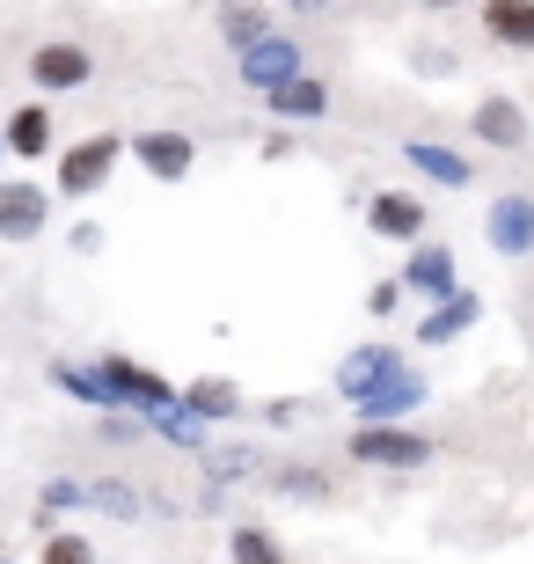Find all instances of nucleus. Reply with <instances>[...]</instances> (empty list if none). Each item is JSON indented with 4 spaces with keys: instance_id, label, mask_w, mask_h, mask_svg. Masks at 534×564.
I'll return each instance as SVG.
<instances>
[{
    "instance_id": "f257e3e1",
    "label": "nucleus",
    "mask_w": 534,
    "mask_h": 564,
    "mask_svg": "<svg viewBox=\"0 0 534 564\" xmlns=\"http://www.w3.org/2000/svg\"><path fill=\"white\" fill-rule=\"evenodd\" d=\"M345 455H351V469H373V477H411V469H425L439 455V440L411 433V425H351Z\"/></svg>"
},
{
    "instance_id": "f03ea898",
    "label": "nucleus",
    "mask_w": 534,
    "mask_h": 564,
    "mask_svg": "<svg viewBox=\"0 0 534 564\" xmlns=\"http://www.w3.org/2000/svg\"><path fill=\"white\" fill-rule=\"evenodd\" d=\"M96 375H103V389H110V403L118 411H162V403H176V381L162 375V367H146V359H132V352H103L96 359Z\"/></svg>"
},
{
    "instance_id": "7ed1b4c3",
    "label": "nucleus",
    "mask_w": 534,
    "mask_h": 564,
    "mask_svg": "<svg viewBox=\"0 0 534 564\" xmlns=\"http://www.w3.org/2000/svg\"><path fill=\"white\" fill-rule=\"evenodd\" d=\"M118 154H124V132H88V140H66L59 147V198H96V191L118 176Z\"/></svg>"
},
{
    "instance_id": "20e7f679",
    "label": "nucleus",
    "mask_w": 534,
    "mask_h": 564,
    "mask_svg": "<svg viewBox=\"0 0 534 564\" xmlns=\"http://www.w3.org/2000/svg\"><path fill=\"white\" fill-rule=\"evenodd\" d=\"M22 74H30V88L37 96H81L88 82H96V52L74 37H44L30 59H22Z\"/></svg>"
},
{
    "instance_id": "39448f33",
    "label": "nucleus",
    "mask_w": 534,
    "mask_h": 564,
    "mask_svg": "<svg viewBox=\"0 0 534 564\" xmlns=\"http://www.w3.org/2000/svg\"><path fill=\"white\" fill-rule=\"evenodd\" d=\"M483 242H491V257H505V264H527L534 257V191H498L491 206H483Z\"/></svg>"
},
{
    "instance_id": "423d86ee",
    "label": "nucleus",
    "mask_w": 534,
    "mask_h": 564,
    "mask_svg": "<svg viewBox=\"0 0 534 564\" xmlns=\"http://www.w3.org/2000/svg\"><path fill=\"white\" fill-rule=\"evenodd\" d=\"M469 140H483L491 154H520V147L534 140V118L520 96H505V88H491V96H476L469 104Z\"/></svg>"
},
{
    "instance_id": "0eeeda50",
    "label": "nucleus",
    "mask_w": 534,
    "mask_h": 564,
    "mask_svg": "<svg viewBox=\"0 0 534 564\" xmlns=\"http://www.w3.org/2000/svg\"><path fill=\"white\" fill-rule=\"evenodd\" d=\"M124 154L154 176V184H184L190 169H198V140L176 126H146V132H124Z\"/></svg>"
},
{
    "instance_id": "6e6552de",
    "label": "nucleus",
    "mask_w": 534,
    "mask_h": 564,
    "mask_svg": "<svg viewBox=\"0 0 534 564\" xmlns=\"http://www.w3.org/2000/svg\"><path fill=\"white\" fill-rule=\"evenodd\" d=\"M432 228V206L417 191H367V235L373 242H395V250H417Z\"/></svg>"
},
{
    "instance_id": "1a4fd4ad",
    "label": "nucleus",
    "mask_w": 534,
    "mask_h": 564,
    "mask_svg": "<svg viewBox=\"0 0 534 564\" xmlns=\"http://www.w3.org/2000/svg\"><path fill=\"white\" fill-rule=\"evenodd\" d=\"M293 74H308V52H301V37H286V30H271L264 44L235 52V82L257 88V96H271V88L293 82Z\"/></svg>"
},
{
    "instance_id": "9d476101",
    "label": "nucleus",
    "mask_w": 534,
    "mask_h": 564,
    "mask_svg": "<svg viewBox=\"0 0 534 564\" xmlns=\"http://www.w3.org/2000/svg\"><path fill=\"white\" fill-rule=\"evenodd\" d=\"M432 397V381L425 375H389V381H373L367 397H351V425H411V411H425Z\"/></svg>"
},
{
    "instance_id": "9b49d317",
    "label": "nucleus",
    "mask_w": 534,
    "mask_h": 564,
    "mask_svg": "<svg viewBox=\"0 0 534 564\" xmlns=\"http://www.w3.org/2000/svg\"><path fill=\"white\" fill-rule=\"evenodd\" d=\"M52 228V191L37 176H0V242H37Z\"/></svg>"
},
{
    "instance_id": "f8f14e48",
    "label": "nucleus",
    "mask_w": 534,
    "mask_h": 564,
    "mask_svg": "<svg viewBox=\"0 0 534 564\" xmlns=\"http://www.w3.org/2000/svg\"><path fill=\"white\" fill-rule=\"evenodd\" d=\"M476 323H483V293H476V286H454L447 301H432V308L411 323V345L439 352V345H454V337H469Z\"/></svg>"
},
{
    "instance_id": "ddd939ff",
    "label": "nucleus",
    "mask_w": 534,
    "mask_h": 564,
    "mask_svg": "<svg viewBox=\"0 0 534 564\" xmlns=\"http://www.w3.org/2000/svg\"><path fill=\"white\" fill-rule=\"evenodd\" d=\"M395 279H403V301H425V308H432V301H447V293L461 286V264H454L447 242H417Z\"/></svg>"
},
{
    "instance_id": "4468645a",
    "label": "nucleus",
    "mask_w": 534,
    "mask_h": 564,
    "mask_svg": "<svg viewBox=\"0 0 534 564\" xmlns=\"http://www.w3.org/2000/svg\"><path fill=\"white\" fill-rule=\"evenodd\" d=\"M0 140H8V154L15 162H44V154H59V118H52V104H15L8 118H0Z\"/></svg>"
},
{
    "instance_id": "2eb2a0df",
    "label": "nucleus",
    "mask_w": 534,
    "mask_h": 564,
    "mask_svg": "<svg viewBox=\"0 0 534 564\" xmlns=\"http://www.w3.org/2000/svg\"><path fill=\"white\" fill-rule=\"evenodd\" d=\"M264 110L279 118V126H315V118H329V110H337V88H329L323 74L308 66V74H293V82H279V88H271V96H264Z\"/></svg>"
},
{
    "instance_id": "dca6fc26",
    "label": "nucleus",
    "mask_w": 534,
    "mask_h": 564,
    "mask_svg": "<svg viewBox=\"0 0 534 564\" xmlns=\"http://www.w3.org/2000/svg\"><path fill=\"white\" fill-rule=\"evenodd\" d=\"M411 359H403V345H389V337H373V345H351L345 359H337V397H367L373 381H389V375H403Z\"/></svg>"
},
{
    "instance_id": "f3484780",
    "label": "nucleus",
    "mask_w": 534,
    "mask_h": 564,
    "mask_svg": "<svg viewBox=\"0 0 534 564\" xmlns=\"http://www.w3.org/2000/svg\"><path fill=\"white\" fill-rule=\"evenodd\" d=\"M403 162H411V176H425V184H439V191L476 184V154H461V147H447V140H403Z\"/></svg>"
},
{
    "instance_id": "a211bd4d",
    "label": "nucleus",
    "mask_w": 534,
    "mask_h": 564,
    "mask_svg": "<svg viewBox=\"0 0 534 564\" xmlns=\"http://www.w3.org/2000/svg\"><path fill=\"white\" fill-rule=\"evenodd\" d=\"M212 30H220L227 52H249V44H264L279 30V15H271V0H220L212 8Z\"/></svg>"
},
{
    "instance_id": "6ab92c4d",
    "label": "nucleus",
    "mask_w": 534,
    "mask_h": 564,
    "mask_svg": "<svg viewBox=\"0 0 534 564\" xmlns=\"http://www.w3.org/2000/svg\"><path fill=\"white\" fill-rule=\"evenodd\" d=\"M476 22L498 52H534V0H476Z\"/></svg>"
},
{
    "instance_id": "aec40b11",
    "label": "nucleus",
    "mask_w": 534,
    "mask_h": 564,
    "mask_svg": "<svg viewBox=\"0 0 534 564\" xmlns=\"http://www.w3.org/2000/svg\"><path fill=\"white\" fill-rule=\"evenodd\" d=\"M176 397H184V403H190V411H198L206 425H227V419H242V411H249L242 381H227V375H190L184 389H176Z\"/></svg>"
},
{
    "instance_id": "412c9836",
    "label": "nucleus",
    "mask_w": 534,
    "mask_h": 564,
    "mask_svg": "<svg viewBox=\"0 0 534 564\" xmlns=\"http://www.w3.org/2000/svg\"><path fill=\"white\" fill-rule=\"evenodd\" d=\"M146 433L154 440H168V447H184V455H206V440H212V425L190 411L184 397L176 403H162V411H146Z\"/></svg>"
},
{
    "instance_id": "4be33fe9",
    "label": "nucleus",
    "mask_w": 534,
    "mask_h": 564,
    "mask_svg": "<svg viewBox=\"0 0 534 564\" xmlns=\"http://www.w3.org/2000/svg\"><path fill=\"white\" fill-rule=\"evenodd\" d=\"M198 469H206V484L220 491V484H242L264 469V455L249 447V440H206V455H198Z\"/></svg>"
},
{
    "instance_id": "5701e85b",
    "label": "nucleus",
    "mask_w": 534,
    "mask_h": 564,
    "mask_svg": "<svg viewBox=\"0 0 534 564\" xmlns=\"http://www.w3.org/2000/svg\"><path fill=\"white\" fill-rule=\"evenodd\" d=\"M227 564H293V550L279 543V528L235 521V528H227Z\"/></svg>"
},
{
    "instance_id": "b1692460",
    "label": "nucleus",
    "mask_w": 534,
    "mask_h": 564,
    "mask_svg": "<svg viewBox=\"0 0 534 564\" xmlns=\"http://www.w3.org/2000/svg\"><path fill=\"white\" fill-rule=\"evenodd\" d=\"M44 375H52V389H59V397H74V403H88V411H118V403H110V389H103V375H96V359H52V367H44Z\"/></svg>"
},
{
    "instance_id": "393cba45",
    "label": "nucleus",
    "mask_w": 534,
    "mask_h": 564,
    "mask_svg": "<svg viewBox=\"0 0 534 564\" xmlns=\"http://www.w3.org/2000/svg\"><path fill=\"white\" fill-rule=\"evenodd\" d=\"M271 491H279V499H301V506H323L337 484H329V469H315V462H279V469H271Z\"/></svg>"
},
{
    "instance_id": "a878e982",
    "label": "nucleus",
    "mask_w": 534,
    "mask_h": 564,
    "mask_svg": "<svg viewBox=\"0 0 534 564\" xmlns=\"http://www.w3.org/2000/svg\"><path fill=\"white\" fill-rule=\"evenodd\" d=\"M88 506L110 513V521H140L146 513V491L132 477H88Z\"/></svg>"
},
{
    "instance_id": "bb28decb",
    "label": "nucleus",
    "mask_w": 534,
    "mask_h": 564,
    "mask_svg": "<svg viewBox=\"0 0 534 564\" xmlns=\"http://www.w3.org/2000/svg\"><path fill=\"white\" fill-rule=\"evenodd\" d=\"M74 506H88V484H81V477H52V484L37 491V521L52 528L59 513H74Z\"/></svg>"
},
{
    "instance_id": "cd10ccee",
    "label": "nucleus",
    "mask_w": 534,
    "mask_h": 564,
    "mask_svg": "<svg viewBox=\"0 0 534 564\" xmlns=\"http://www.w3.org/2000/svg\"><path fill=\"white\" fill-rule=\"evenodd\" d=\"M37 564H96V543H88L81 528H52L37 550Z\"/></svg>"
},
{
    "instance_id": "c85d7f7f",
    "label": "nucleus",
    "mask_w": 534,
    "mask_h": 564,
    "mask_svg": "<svg viewBox=\"0 0 534 564\" xmlns=\"http://www.w3.org/2000/svg\"><path fill=\"white\" fill-rule=\"evenodd\" d=\"M96 433H103L110 447H132V440H146V419H140V411H103Z\"/></svg>"
},
{
    "instance_id": "c756f323",
    "label": "nucleus",
    "mask_w": 534,
    "mask_h": 564,
    "mask_svg": "<svg viewBox=\"0 0 534 564\" xmlns=\"http://www.w3.org/2000/svg\"><path fill=\"white\" fill-rule=\"evenodd\" d=\"M403 308V279H373L367 286V315H395Z\"/></svg>"
},
{
    "instance_id": "7c9ffc66",
    "label": "nucleus",
    "mask_w": 534,
    "mask_h": 564,
    "mask_svg": "<svg viewBox=\"0 0 534 564\" xmlns=\"http://www.w3.org/2000/svg\"><path fill=\"white\" fill-rule=\"evenodd\" d=\"M66 250L96 257V250H103V220H74V228H66Z\"/></svg>"
},
{
    "instance_id": "2f4dec72",
    "label": "nucleus",
    "mask_w": 534,
    "mask_h": 564,
    "mask_svg": "<svg viewBox=\"0 0 534 564\" xmlns=\"http://www.w3.org/2000/svg\"><path fill=\"white\" fill-rule=\"evenodd\" d=\"M293 419H308V403H301V397H271L264 403V425H293Z\"/></svg>"
},
{
    "instance_id": "473e14b6",
    "label": "nucleus",
    "mask_w": 534,
    "mask_h": 564,
    "mask_svg": "<svg viewBox=\"0 0 534 564\" xmlns=\"http://www.w3.org/2000/svg\"><path fill=\"white\" fill-rule=\"evenodd\" d=\"M323 8H337V0H286V15L301 22V15H323Z\"/></svg>"
},
{
    "instance_id": "72a5a7b5",
    "label": "nucleus",
    "mask_w": 534,
    "mask_h": 564,
    "mask_svg": "<svg viewBox=\"0 0 534 564\" xmlns=\"http://www.w3.org/2000/svg\"><path fill=\"white\" fill-rule=\"evenodd\" d=\"M417 8H469V0H417Z\"/></svg>"
},
{
    "instance_id": "f704fd0d",
    "label": "nucleus",
    "mask_w": 534,
    "mask_h": 564,
    "mask_svg": "<svg viewBox=\"0 0 534 564\" xmlns=\"http://www.w3.org/2000/svg\"><path fill=\"white\" fill-rule=\"evenodd\" d=\"M0 154H8V140H0Z\"/></svg>"
}]
</instances>
